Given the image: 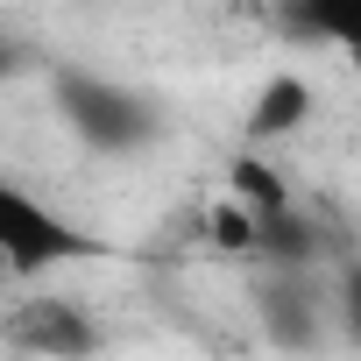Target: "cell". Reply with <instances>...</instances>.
<instances>
[{
	"instance_id": "obj_9",
	"label": "cell",
	"mask_w": 361,
	"mask_h": 361,
	"mask_svg": "<svg viewBox=\"0 0 361 361\" xmlns=\"http://www.w3.org/2000/svg\"><path fill=\"white\" fill-rule=\"evenodd\" d=\"M262 262H283V269H312V262H319V227H312L298 206L269 213V220H262Z\"/></svg>"
},
{
	"instance_id": "obj_10",
	"label": "cell",
	"mask_w": 361,
	"mask_h": 361,
	"mask_svg": "<svg viewBox=\"0 0 361 361\" xmlns=\"http://www.w3.org/2000/svg\"><path fill=\"white\" fill-rule=\"evenodd\" d=\"M333 319H340V340H347V347H361V262H347V269H340Z\"/></svg>"
},
{
	"instance_id": "obj_7",
	"label": "cell",
	"mask_w": 361,
	"mask_h": 361,
	"mask_svg": "<svg viewBox=\"0 0 361 361\" xmlns=\"http://www.w3.org/2000/svg\"><path fill=\"white\" fill-rule=\"evenodd\" d=\"M206 248H213V255H234V262H255V255H262V213H255L248 199L220 192V199L206 206Z\"/></svg>"
},
{
	"instance_id": "obj_5",
	"label": "cell",
	"mask_w": 361,
	"mask_h": 361,
	"mask_svg": "<svg viewBox=\"0 0 361 361\" xmlns=\"http://www.w3.org/2000/svg\"><path fill=\"white\" fill-rule=\"evenodd\" d=\"M276 29L290 43H319L340 50L361 78V0H276Z\"/></svg>"
},
{
	"instance_id": "obj_2",
	"label": "cell",
	"mask_w": 361,
	"mask_h": 361,
	"mask_svg": "<svg viewBox=\"0 0 361 361\" xmlns=\"http://www.w3.org/2000/svg\"><path fill=\"white\" fill-rule=\"evenodd\" d=\"M92 255H106L99 234H85L78 220L50 213L22 185H0V262H8L15 283H36V276H50L64 262H92Z\"/></svg>"
},
{
	"instance_id": "obj_3",
	"label": "cell",
	"mask_w": 361,
	"mask_h": 361,
	"mask_svg": "<svg viewBox=\"0 0 361 361\" xmlns=\"http://www.w3.org/2000/svg\"><path fill=\"white\" fill-rule=\"evenodd\" d=\"M326 312H333V305L312 290V269H283V262H269V276L255 283V319H262V333H269L276 347H290V354H312V347L333 340Z\"/></svg>"
},
{
	"instance_id": "obj_6",
	"label": "cell",
	"mask_w": 361,
	"mask_h": 361,
	"mask_svg": "<svg viewBox=\"0 0 361 361\" xmlns=\"http://www.w3.org/2000/svg\"><path fill=\"white\" fill-rule=\"evenodd\" d=\"M312 106H319L312 78H298V71H269V78H262V92L248 99V121H241V135H248L255 149H276V142L305 135Z\"/></svg>"
},
{
	"instance_id": "obj_8",
	"label": "cell",
	"mask_w": 361,
	"mask_h": 361,
	"mask_svg": "<svg viewBox=\"0 0 361 361\" xmlns=\"http://www.w3.org/2000/svg\"><path fill=\"white\" fill-rule=\"evenodd\" d=\"M227 192H234V199H248L262 220H269V213H283V206H298V199H290V185H283V170H276L255 142L227 163Z\"/></svg>"
},
{
	"instance_id": "obj_4",
	"label": "cell",
	"mask_w": 361,
	"mask_h": 361,
	"mask_svg": "<svg viewBox=\"0 0 361 361\" xmlns=\"http://www.w3.org/2000/svg\"><path fill=\"white\" fill-rule=\"evenodd\" d=\"M99 326L85 319V305L71 298H43V305H22L8 319V347L22 354H43V361H78V354H99Z\"/></svg>"
},
{
	"instance_id": "obj_1",
	"label": "cell",
	"mask_w": 361,
	"mask_h": 361,
	"mask_svg": "<svg viewBox=\"0 0 361 361\" xmlns=\"http://www.w3.org/2000/svg\"><path fill=\"white\" fill-rule=\"evenodd\" d=\"M50 99L92 156L128 163V156H149L163 142V106L149 92H135L128 78H106L92 64H50Z\"/></svg>"
}]
</instances>
